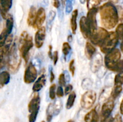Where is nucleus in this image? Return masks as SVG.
<instances>
[{"label": "nucleus", "instance_id": "obj_35", "mask_svg": "<svg viewBox=\"0 0 123 122\" xmlns=\"http://www.w3.org/2000/svg\"><path fill=\"white\" fill-rule=\"evenodd\" d=\"M68 68H69V71L70 72L71 74H72V76H74V73H75V64H74V60L73 59L69 63V67H68Z\"/></svg>", "mask_w": 123, "mask_h": 122}, {"label": "nucleus", "instance_id": "obj_4", "mask_svg": "<svg viewBox=\"0 0 123 122\" xmlns=\"http://www.w3.org/2000/svg\"><path fill=\"white\" fill-rule=\"evenodd\" d=\"M121 51L118 49H114L110 52L106 54L105 57V67L109 70L115 72V69L118 63L121 61Z\"/></svg>", "mask_w": 123, "mask_h": 122}, {"label": "nucleus", "instance_id": "obj_6", "mask_svg": "<svg viewBox=\"0 0 123 122\" xmlns=\"http://www.w3.org/2000/svg\"><path fill=\"white\" fill-rule=\"evenodd\" d=\"M34 93L32 99L28 105V110L30 112L28 116L29 122H36L40 105V98L39 94L38 92Z\"/></svg>", "mask_w": 123, "mask_h": 122}, {"label": "nucleus", "instance_id": "obj_12", "mask_svg": "<svg viewBox=\"0 0 123 122\" xmlns=\"http://www.w3.org/2000/svg\"><path fill=\"white\" fill-rule=\"evenodd\" d=\"M46 28L44 26H42L38 29L35 34V45L37 49L42 47L43 45L46 38Z\"/></svg>", "mask_w": 123, "mask_h": 122}, {"label": "nucleus", "instance_id": "obj_38", "mask_svg": "<svg viewBox=\"0 0 123 122\" xmlns=\"http://www.w3.org/2000/svg\"><path fill=\"white\" fill-rule=\"evenodd\" d=\"M72 90H73V86H72V84H67V86L65 87L64 93L66 95H67V94H68L69 93H71Z\"/></svg>", "mask_w": 123, "mask_h": 122}, {"label": "nucleus", "instance_id": "obj_28", "mask_svg": "<svg viewBox=\"0 0 123 122\" xmlns=\"http://www.w3.org/2000/svg\"><path fill=\"white\" fill-rule=\"evenodd\" d=\"M71 49H72V48H71L69 43H68V42H65V43H63V44H62V51L65 57H67L69 55L70 52L71 51Z\"/></svg>", "mask_w": 123, "mask_h": 122}, {"label": "nucleus", "instance_id": "obj_45", "mask_svg": "<svg viewBox=\"0 0 123 122\" xmlns=\"http://www.w3.org/2000/svg\"><path fill=\"white\" fill-rule=\"evenodd\" d=\"M113 118L111 116L107 117V118H104V119H102V121L100 122H112Z\"/></svg>", "mask_w": 123, "mask_h": 122}, {"label": "nucleus", "instance_id": "obj_39", "mask_svg": "<svg viewBox=\"0 0 123 122\" xmlns=\"http://www.w3.org/2000/svg\"><path fill=\"white\" fill-rule=\"evenodd\" d=\"M55 93H56V96H57L58 98H62L64 96V90L63 89H62V87L60 86H58Z\"/></svg>", "mask_w": 123, "mask_h": 122}, {"label": "nucleus", "instance_id": "obj_1", "mask_svg": "<svg viewBox=\"0 0 123 122\" xmlns=\"http://www.w3.org/2000/svg\"><path fill=\"white\" fill-rule=\"evenodd\" d=\"M101 24L103 28L111 29L117 26L119 21L116 7L111 2H106L99 8Z\"/></svg>", "mask_w": 123, "mask_h": 122}, {"label": "nucleus", "instance_id": "obj_13", "mask_svg": "<svg viewBox=\"0 0 123 122\" xmlns=\"http://www.w3.org/2000/svg\"><path fill=\"white\" fill-rule=\"evenodd\" d=\"M90 63V69L92 72H97L99 71L103 64V58L100 53H95L92 56Z\"/></svg>", "mask_w": 123, "mask_h": 122}, {"label": "nucleus", "instance_id": "obj_5", "mask_svg": "<svg viewBox=\"0 0 123 122\" xmlns=\"http://www.w3.org/2000/svg\"><path fill=\"white\" fill-rule=\"evenodd\" d=\"M118 38L114 32H110L100 45V49L103 53L107 54L114 49L118 43Z\"/></svg>", "mask_w": 123, "mask_h": 122}, {"label": "nucleus", "instance_id": "obj_10", "mask_svg": "<svg viewBox=\"0 0 123 122\" xmlns=\"http://www.w3.org/2000/svg\"><path fill=\"white\" fill-rule=\"evenodd\" d=\"M109 32L106 29L103 28H98L96 30V32L90 37V39L91 42V44L95 45L100 46L103 41Z\"/></svg>", "mask_w": 123, "mask_h": 122}, {"label": "nucleus", "instance_id": "obj_51", "mask_svg": "<svg viewBox=\"0 0 123 122\" xmlns=\"http://www.w3.org/2000/svg\"><path fill=\"white\" fill-rule=\"evenodd\" d=\"M80 1V2L81 4H84L85 2V1H86V0H79Z\"/></svg>", "mask_w": 123, "mask_h": 122}, {"label": "nucleus", "instance_id": "obj_23", "mask_svg": "<svg viewBox=\"0 0 123 122\" xmlns=\"http://www.w3.org/2000/svg\"><path fill=\"white\" fill-rule=\"evenodd\" d=\"M46 120L48 122H51L53 116L55 115V110L54 103H51L48 105L46 110Z\"/></svg>", "mask_w": 123, "mask_h": 122}, {"label": "nucleus", "instance_id": "obj_54", "mask_svg": "<svg viewBox=\"0 0 123 122\" xmlns=\"http://www.w3.org/2000/svg\"><path fill=\"white\" fill-rule=\"evenodd\" d=\"M42 122H44V121H42Z\"/></svg>", "mask_w": 123, "mask_h": 122}, {"label": "nucleus", "instance_id": "obj_17", "mask_svg": "<svg viewBox=\"0 0 123 122\" xmlns=\"http://www.w3.org/2000/svg\"><path fill=\"white\" fill-rule=\"evenodd\" d=\"M85 122H98L99 115L96 108L89 111L84 117Z\"/></svg>", "mask_w": 123, "mask_h": 122}, {"label": "nucleus", "instance_id": "obj_14", "mask_svg": "<svg viewBox=\"0 0 123 122\" xmlns=\"http://www.w3.org/2000/svg\"><path fill=\"white\" fill-rule=\"evenodd\" d=\"M46 18V16L45 10L43 7H40L37 11V14H36L33 27L35 29H38L39 28L42 27V25L45 21Z\"/></svg>", "mask_w": 123, "mask_h": 122}, {"label": "nucleus", "instance_id": "obj_50", "mask_svg": "<svg viewBox=\"0 0 123 122\" xmlns=\"http://www.w3.org/2000/svg\"><path fill=\"white\" fill-rule=\"evenodd\" d=\"M67 0H61V2H62V5L63 6H65V4H66V2Z\"/></svg>", "mask_w": 123, "mask_h": 122}, {"label": "nucleus", "instance_id": "obj_34", "mask_svg": "<svg viewBox=\"0 0 123 122\" xmlns=\"http://www.w3.org/2000/svg\"><path fill=\"white\" fill-rule=\"evenodd\" d=\"M66 12L67 14H69L72 11L73 9L72 1L71 0H67L66 2Z\"/></svg>", "mask_w": 123, "mask_h": 122}, {"label": "nucleus", "instance_id": "obj_37", "mask_svg": "<svg viewBox=\"0 0 123 122\" xmlns=\"http://www.w3.org/2000/svg\"><path fill=\"white\" fill-rule=\"evenodd\" d=\"M91 82V80L90 79H84L82 81V86L83 88L84 89H86L90 87V85L92 84V83H90Z\"/></svg>", "mask_w": 123, "mask_h": 122}, {"label": "nucleus", "instance_id": "obj_41", "mask_svg": "<svg viewBox=\"0 0 123 122\" xmlns=\"http://www.w3.org/2000/svg\"><path fill=\"white\" fill-rule=\"evenodd\" d=\"M52 60L54 61V65H55L56 64L58 60V51H55L52 55Z\"/></svg>", "mask_w": 123, "mask_h": 122}, {"label": "nucleus", "instance_id": "obj_24", "mask_svg": "<svg viewBox=\"0 0 123 122\" xmlns=\"http://www.w3.org/2000/svg\"><path fill=\"white\" fill-rule=\"evenodd\" d=\"M6 29L8 34H11L13 28V18L11 14H7V17H6Z\"/></svg>", "mask_w": 123, "mask_h": 122}, {"label": "nucleus", "instance_id": "obj_8", "mask_svg": "<svg viewBox=\"0 0 123 122\" xmlns=\"http://www.w3.org/2000/svg\"><path fill=\"white\" fill-rule=\"evenodd\" d=\"M97 13H98V8L97 7L96 8H92L91 9L89 10L87 13V16L86 17L89 27H90V32H91L90 37L96 32V30L98 28H97V19H96Z\"/></svg>", "mask_w": 123, "mask_h": 122}, {"label": "nucleus", "instance_id": "obj_11", "mask_svg": "<svg viewBox=\"0 0 123 122\" xmlns=\"http://www.w3.org/2000/svg\"><path fill=\"white\" fill-rule=\"evenodd\" d=\"M115 106V102L114 100L112 98L108 99L106 102L103 104L101 109V117L102 119L107 118L109 117L111 114Z\"/></svg>", "mask_w": 123, "mask_h": 122}, {"label": "nucleus", "instance_id": "obj_40", "mask_svg": "<svg viewBox=\"0 0 123 122\" xmlns=\"http://www.w3.org/2000/svg\"><path fill=\"white\" fill-rule=\"evenodd\" d=\"M117 10V13H118V17H119V20H121L122 21L123 20V8L121 7V6H117L116 7Z\"/></svg>", "mask_w": 123, "mask_h": 122}, {"label": "nucleus", "instance_id": "obj_20", "mask_svg": "<svg viewBox=\"0 0 123 122\" xmlns=\"http://www.w3.org/2000/svg\"><path fill=\"white\" fill-rule=\"evenodd\" d=\"M36 14H37V9L35 7L32 6L29 11L28 16L27 18V23L29 26H33L36 19Z\"/></svg>", "mask_w": 123, "mask_h": 122}, {"label": "nucleus", "instance_id": "obj_16", "mask_svg": "<svg viewBox=\"0 0 123 122\" xmlns=\"http://www.w3.org/2000/svg\"><path fill=\"white\" fill-rule=\"evenodd\" d=\"M12 6V0H0V14L3 19H6L7 12L10 9Z\"/></svg>", "mask_w": 123, "mask_h": 122}, {"label": "nucleus", "instance_id": "obj_32", "mask_svg": "<svg viewBox=\"0 0 123 122\" xmlns=\"http://www.w3.org/2000/svg\"><path fill=\"white\" fill-rule=\"evenodd\" d=\"M55 90H56V84H52L49 87V98L52 100H54L56 97V93H55Z\"/></svg>", "mask_w": 123, "mask_h": 122}, {"label": "nucleus", "instance_id": "obj_53", "mask_svg": "<svg viewBox=\"0 0 123 122\" xmlns=\"http://www.w3.org/2000/svg\"><path fill=\"white\" fill-rule=\"evenodd\" d=\"M101 1H106V0H100Z\"/></svg>", "mask_w": 123, "mask_h": 122}, {"label": "nucleus", "instance_id": "obj_36", "mask_svg": "<svg viewBox=\"0 0 123 122\" xmlns=\"http://www.w3.org/2000/svg\"><path fill=\"white\" fill-rule=\"evenodd\" d=\"M55 16H56V13H55L54 11L53 10L50 11V12H49V15H48V23H51V22H52V21L54 20V19H55Z\"/></svg>", "mask_w": 123, "mask_h": 122}, {"label": "nucleus", "instance_id": "obj_22", "mask_svg": "<svg viewBox=\"0 0 123 122\" xmlns=\"http://www.w3.org/2000/svg\"><path fill=\"white\" fill-rule=\"evenodd\" d=\"M10 80V75L9 72L4 71L0 73V87H2L7 84Z\"/></svg>", "mask_w": 123, "mask_h": 122}, {"label": "nucleus", "instance_id": "obj_46", "mask_svg": "<svg viewBox=\"0 0 123 122\" xmlns=\"http://www.w3.org/2000/svg\"><path fill=\"white\" fill-rule=\"evenodd\" d=\"M54 6L56 8H58L60 7V2L59 0H54Z\"/></svg>", "mask_w": 123, "mask_h": 122}, {"label": "nucleus", "instance_id": "obj_9", "mask_svg": "<svg viewBox=\"0 0 123 122\" xmlns=\"http://www.w3.org/2000/svg\"><path fill=\"white\" fill-rule=\"evenodd\" d=\"M37 77V71L32 62H30L26 67L24 73V80L26 84H31L36 81Z\"/></svg>", "mask_w": 123, "mask_h": 122}, {"label": "nucleus", "instance_id": "obj_30", "mask_svg": "<svg viewBox=\"0 0 123 122\" xmlns=\"http://www.w3.org/2000/svg\"><path fill=\"white\" fill-rule=\"evenodd\" d=\"M87 7L88 10L92 8H96L100 3V0H86Z\"/></svg>", "mask_w": 123, "mask_h": 122}, {"label": "nucleus", "instance_id": "obj_21", "mask_svg": "<svg viewBox=\"0 0 123 122\" xmlns=\"http://www.w3.org/2000/svg\"><path fill=\"white\" fill-rule=\"evenodd\" d=\"M78 16V10H75L72 14L70 19V26L73 34H75L77 29V17Z\"/></svg>", "mask_w": 123, "mask_h": 122}, {"label": "nucleus", "instance_id": "obj_31", "mask_svg": "<svg viewBox=\"0 0 123 122\" xmlns=\"http://www.w3.org/2000/svg\"><path fill=\"white\" fill-rule=\"evenodd\" d=\"M123 23H120L118 24L116 28V33L117 36L119 40H121L123 39Z\"/></svg>", "mask_w": 123, "mask_h": 122}, {"label": "nucleus", "instance_id": "obj_33", "mask_svg": "<svg viewBox=\"0 0 123 122\" xmlns=\"http://www.w3.org/2000/svg\"><path fill=\"white\" fill-rule=\"evenodd\" d=\"M58 83L60 84V86H61V87L66 86V78H65V75L64 73H61L60 75V76H59Z\"/></svg>", "mask_w": 123, "mask_h": 122}, {"label": "nucleus", "instance_id": "obj_27", "mask_svg": "<svg viewBox=\"0 0 123 122\" xmlns=\"http://www.w3.org/2000/svg\"><path fill=\"white\" fill-rule=\"evenodd\" d=\"M8 35H9V34L6 31V28H4L2 31L1 33H0V48H1L4 45Z\"/></svg>", "mask_w": 123, "mask_h": 122}, {"label": "nucleus", "instance_id": "obj_52", "mask_svg": "<svg viewBox=\"0 0 123 122\" xmlns=\"http://www.w3.org/2000/svg\"><path fill=\"white\" fill-rule=\"evenodd\" d=\"M67 122H74V121L73 120H69Z\"/></svg>", "mask_w": 123, "mask_h": 122}, {"label": "nucleus", "instance_id": "obj_2", "mask_svg": "<svg viewBox=\"0 0 123 122\" xmlns=\"http://www.w3.org/2000/svg\"><path fill=\"white\" fill-rule=\"evenodd\" d=\"M33 47L32 37L26 31H23L19 38L18 44L19 50L21 57L24 59L25 63H27L30 58V50Z\"/></svg>", "mask_w": 123, "mask_h": 122}, {"label": "nucleus", "instance_id": "obj_26", "mask_svg": "<svg viewBox=\"0 0 123 122\" xmlns=\"http://www.w3.org/2000/svg\"><path fill=\"white\" fill-rule=\"evenodd\" d=\"M69 96L68 97V99H67V103H66V108L67 110H69V109L72 108L73 107V106L74 105V101H75L76 98V94L74 92H71L70 93H69Z\"/></svg>", "mask_w": 123, "mask_h": 122}, {"label": "nucleus", "instance_id": "obj_43", "mask_svg": "<svg viewBox=\"0 0 123 122\" xmlns=\"http://www.w3.org/2000/svg\"><path fill=\"white\" fill-rule=\"evenodd\" d=\"M55 74H54V72H53L52 68L51 67V69H50V82L52 83L54 80H55Z\"/></svg>", "mask_w": 123, "mask_h": 122}, {"label": "nucleus", "instance_id": "obj_42", "mask_svg": "<svg viewBox=\"0 0 123 122\" xmlns=\"http://www.w3.org/2000/svg\"><path fill=\"white\" fill-rule=\"evenodd\" d=\"M112 122H123L122 116L120 114H117L114 118H113Z\"/></svg>", "mask_w": 123, "mask_h": 122}, {"label": "nucleus", "instance_id": "obj_25", "mask_svg": "<svg viewBox=\"0 0 123 122\" xmlns=\"http://www.w3.org/2000/svg\"><path fill=\"white\" fill-rule=\"evenodd\" d=\"M123 90V86L121 85H114V87H113L112 90L111 91V98L114 100L118 97V96L121 94Z\"/></svg>", "mask_w": 123, "mask_h": 122}, {"label": "nucleus", "instance_id": "obj_18", "mask_svg": "<svg viewBox=\"0 0 123 122\" xmlns=\"http://www.w3.org/2000/svg\"><path fill=\"white\" fill-rule=\"evenodd\" d=\"M46 82V78L43 74L41 75L38 78L37 80L35 81L33 86H32V90L34 92H38L45 85Z\"/></svg>", "mask_w": 123, "mask_h": 122}, {"label": "nucleus", "instance_id": "obj_44", "mask_svg": "<svg viewBox=\"0 0 123 122\" xmlns=\"http://www.w3.org/2000/svg\"><path fill=\"white\" fill-rule=\"evenodd\" d=\"M52 46L51 45H49V51H48V56H49L50 59H52Z\"/></svg>", "mask_w": 123, "mask_h": 122}, {"label": "nucleus", "instance_id": "obj_15", "mask_svg": "<svg viewBox=\"0 0 123 122\" xmlns=\"http://www.w3.org/2000/svg\"><path fill=\"white\" fill-rule=\"evenodd\" d=\"M79 26L83 37L86 39H89L91 35V32L86 17L82 16L80 18L79 21Z\"/></svg>", "mask_w": 123, "mask_h": 122}, {"label": "nucleus", "instance_id": "obj_7", "mask_svg": "<svg viewBox=\"0 0 123 122\" xmlns=\"http://www.w3.org/2000/svg\"><path fill=\"white\" fill-rule=\"evenodd\" d=\"M97 99V94L96 92L91 90L85 92L82 96L80 99V105L82 108L85 110H89L94 104Z\"/></svg>", "mask_w": 123, "mask_h": 122}, {"label": "nucleus", "instance_id": "obj_19", "mask_svg": "<svg viewBox=\"0 0 123 122\" xmlns=\"http://www.w3.org/2000/svg\"><path fill=\"white\" fill-rule=\"evenodd\" d=\"M96 52V49L92 44L90 42H87L85 44V55L88 59L91 60L92 56L94 55Z\"/></svg>", "mask_w": 123, "mask_h": 122}, {"label": "nucleus", "instance_id": "obj_49", "mask_svg": "<svg viewBox=\"0 0 123 122\" xmlns=\"http://www.w3.org/2000/svg\"><path fill=\"white\" fill-rule=\"evenodd\" d=\"M119 2V0H111V2L112 4H117Z\"/></svg>", "mask_w": 123, "mask_h": 122}, {"label": "nucleus", "instance_id": "obj_47", "mask_svg": "<svg viewBox=\"0 0 123 122\" xmlns=\"http://www.w3.org/2000/svg\"><path fill=\"white\" fill-rule=\"evenodd\" d=\"M123 101L122 100L120 104V114L121 115L123 114Z\"/></svg>", "mask_w": 123, "mask_h": 122}, {"label": "nucleus", "instance_id": "obj_48", "mask_svg": "<svg viewBox=\"0 0 123 122\" xmlns=\"http://www.w3.org/2000/svg\"><path fill=\"white\" fill-rule=\"evenodd\" d=\"M67 39H68V42L72 41V39H73V37H72V35H69L68 36V38H67Z\"/></svg>", "mask_w": 123, "mask_h": 122}, {"label": "nucleus", "instance_id": "obj_3", "mask_svg": "<svg viewBox=\"0 0 123 122\" xmlns=\"http://www.w3.org/2000/svg\"><path fill=\"white\" fill-rule=\"evenodd\" d=\"M21 62V56L17 47L16 41H14L8 53L7 64L8 70L12 73L16 72L20 68Z\"/></svg>", "mask_w": 123, "mask_h": 122}, {"label": "nucleus", "instance_id": "obj_29", "mask_svg": "<svg viewBox=\"0 0 123 122\" xmlns=\"http://www.w3.org/2000/svg\"><path fill=\"white\" fill-rule=\"evenodd\" d=\"M123 84V73L119 72L115 75L114 78V85H121Z\"/></svg>", "mask_w": 123, "mask_h": 122}]
</instances>
